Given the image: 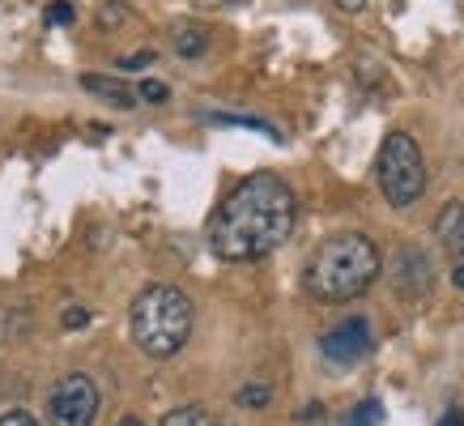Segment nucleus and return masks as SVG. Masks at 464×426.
I'll return each mask as SVG.
<instances>
[{"mask_svg":"<svg viewBox=\"0 0 464 426\" xmlns=\"http://www.w3.org/2000/svg\"><path fill=\"white\" fill-rule=\"evenodd\" d=\"M145 64H154V52H137V56L120 60V69H145Z\"/></svg>","mask_w":464,"mask_h":426,"instance_id":"nucleus-18","label":"nucleus"},{"mask_svg":"<svg viewBox=\"0 0 464 426\" xmlns=\"http://www.w3.org/2000/svg\"><path fill=\"white\" fill-rule=\"evenodd\" d=\"M430 282H435L430 256H426L422 247H401V252H396V260H392V286H396V295L405 298V303H418V298H426Z\"/></svg>","mask_w":464,"mask_h":426,"instance_id":"nucleus-7","label":"nucleus"},{"mask_svg":"<svg viewBox=\"0 0 464 426\" xmlns=\"http://www.w3.org/2000/svg\"><path fill=\"white\" fill-rule=\"evenodd\" d=\"M82 85L94 94V99H102V102H111V107H120V111H132L137 107V90H128L124 82H115V77H102V73H85L82 77Z\"/></svg>","mask_w":464,"mask_h":426,"instance_id":"nucleus-9","label":"nucleus"},{"mask_svg":"<svg viewBox=\"0 0 464 426\" xmlns=\"http://www.w3.org/2000/svg\"><path fill=\"white\" fill-rule=\"evenodd\" d=\"M90 324V315L82 312V307H69V312H64V328H85Z\"/></svg>","mask_w":464,"mask_h":426,"instance_id":"nucleus-19","label":"nucleus"},{"mask_svg":"<svg viewBox=\"0 0 464 426\" xmlns=\"http://www.w3.org/2000/svg\"><path fill=\"white\" fill-rule=\"evenodd\" d=\"M451 286H460V290H464V260H456V265H451Z\"/></svg>","mask_w":464,"mask_h":426,"instance_id":"nucleus-21","label":"nucleus"},{"mask_svg":"<svg viewBox=\"0 0 464 426\" xmlns=\"http://www.w3.org/2000/svg\"><path fill=\"white\" fill-rule=\"evenodd\" d=\"M380 422H383V405L380 401H362V405L350 413V422L345 426H380Z\"/></svg>","mask_w":464,"mask_h":426,"instance_id":"nucleus-13","label":"nucleus"},{"mask_svg":"<svg viewBox=\"0 0 464 426\" xmlns=\"http://www.w3.org/2000/svg\"><path fill=\"white\" fill-rule=\"evenodd\" d=\"M439 426H464V410H448L439 418Z\"/></svg>","mask_w":464,"mask_h":426,"instance_id":"nucleus-20","label":"nucleus"},{"mask_svg":"<svg viewBox=\"0 0 464 426\" xmlns=\"http://www.w3.org/2000/svg\"><path fill=\"white\" fill-rule=\"evenodd\" d=\"M371 324H366L362 315H353V320H345V324L328 328L320 337V354L333 363V367H353V363H362L366 354H371Z\"/></svg>","mask_w":464,"mask_h":426,"instance_id":"nucleus-6","label":"nucleus"},{"mask_svg":"<svg viewBox=\"0 0 464 426\" xmlns=\"http://www.w3.org/2000/svg\"><path fill=\"white\" fill-rule=\"evenodd\" d=\"M375 179L392 209H409L426 192V158L409 132H388L375 158Z\"/></svg>","mask_w":464,"mask_h":426,"instance_id":"nucleus-4","label":"nucleus"},{"mask_svg":"<svg viewBox=\"0 0 464 426\" xmlns=\"http://www.w3.org/2000/svg\"><path fill=\"white\" fill-rule=\"evenodd\" d=\"M170 43H175L179 56L197 60L209 52V30L200 26V22H175V26H170Z\"/></svg>","mask_w":464,"mask_h":426,"instance_id":"nucleus-10","label":"nucleus"},{"mask_svg":"<svg viewBox=\"0 0 464 426\" xmlns=\"http://www.w3.org/2000/svg\"><path fill=\"white\" fill-rule=\"evenodd\" d=\"M0 426H39V418L26 410H9V413H0Z\"/></svg>","mask_w":464,"mask_h":426,"instance_id":"nucleus-16","label":"nucleus"},{"mask_svg":"<svg viewBox=\"0 0 464 426\" xmlns=\"http://www.w3.org/2000/svg\"><path fill=\"white\" fill-rule=\"evenodd\" d=\"M94 413H99V383L90 375L72 371L52 383V392H47V422L52 426H94Z\"/></svg>","mask_w":464,"mask_h":426,"instance_id":"nucleus-5","label":"nucleus"},{"mask_svg":"<svg viewBox=\"0 0 464 426\" xmlns=\"http://www.w3.org/2000/svg\"><path fill=\"white\" fill-rule=\"evenodd\" d=\"M197 5H205V9H226V5H239V0H197Z\"/></svg>","mask_w":464,"mask_h":426,"instance_id":"nucleus-23","label":"nucleus"},{"mask_svg":"<svg viewBox=\"0 0 464 426\" xmlns=\"http://www.w3.org/2000/svg\"><path fill=\"white\" fill-rule=\"evenodd\" d=\"M158 426H218V422H213V413L205 410V405H179V410H170Z\"/></svg>","mask_w":464,"mask_h":426,"instance_id":"nucleus-11","label":"nucleus"},{"mask_svg":"<svg viewBox=\"0 0 464 426\" xmlns=\"http://www.w3.org/2000/svg\"><path fill=\"white\" fill-rule=\"evenodd\" d=\"M362 5H366V0H337V9H345V14H358Z\"/></svg>","mask_w":464,"mask_h":426,"instance_id":"nucleus-22","label":"nucleus"},{"mask_svg":"<svg viewBox=\"0 0 464 426\" xmlns=\"http://www.w3.org/2000/svg\"><path fill=\"white\" fill-rule=\"evenodd\" d=\"M115 426H145V422H141V418H132V413H128V418H120Z\"/></svg>","mask_w":464,"mask_h":426,"instance_id":"nucleus-24","label":"nucleus"},{"mask_svg":"<svg viewBox=\"0 0 464 426\" xmlns=\"http://www.w3.org/2000/svg\"><path fill=\"white\" fill-rule=\"evenodd\" d=\"M145 102H167V85L162 82H141V90H137Z\"/></svg>","mask_w":464,"mask_h":426,"instance_id":"nucleus-17","label":"nucleus"},{"mask_svg":"<svg viewBox=\"0 0 464 426\" xmlns=\"http://www.w3.org/2000/svg\"><path fill=\"white\" fill-rule=\"evenodd\" d=\"M435 235H439V243L448 247L451 265H456V260H464V205H460V200L443 205V213H439V222H435Z\"/></svg>","mask_w":464,"mask_h":426,"instance_id":"nucleus-8","label":"nucleus"},{"mask_svg":"<svg viewBox=\"0 0 464 426\" xmlns=\"http://www.w3.org/2000/svg\"><path fill=\"white\" fill-rule=\"evenodd\" d=\"M383 256L375 247V239H366L358 230L333 235L311 252L307 269H303V290L315 303H350L362 298L371 286L380 282Z\"/></svg>","mask_w":464,"mask_h":426,"instance_id":"nucleus-2","label":"nucleus"},{"mask_svg":"<svg viewBox=\"0 0 464 426\" xmlns=\"http://www.w3.org/2000/svg\"><path fill=\"white\" fill-rule=\"evenodd\" d=\"M295 188L273 170H256L226 192V200L209 218V247L230 265L265 260L295 235Z\"/></svg>","mask_w":464,"mask_h":426,"instance_id":"nucleus-1","label":"nucleus"},{"mask_svg":"<svg viewBox=\"0 0 464 426\" xmlns=\"http://www.w3.org/2000/svg\"><path fill=\"white\" fill-rule=\"evenodd\" d=\"M120 22H128V5H102V14H99V26L102 30H111V26H120Z\"/></svg>","mask_w":464,"mask_h":426,"instance_id":"nucleus-14","label":"nucleus"},{"mask_svg":"<svg viewBox=\"0 0 464 426\" xmlns=\"http://www.w3.org/2000/svg\"><path fill=\"white\" fill-rule=\"evenodd\" d=\"M72 17H77V9H72L69 0H52V5H47V22H52V26H64Z\"/></svg>","mask_w":464,"mask_h":426,"instance_id":"nucleus-15","label":"nucleus"},{"mask_svg":"<svg viewBox=\"0 0 464 426\" xmlns=\"http://www.w3.org/2000/svg\"><path fill=\"white\" fill-rule=\"evenodd\" d=\"M268 383H243L239 392H235V401H239L243 410H260V405H268Z\"/></svg>","mask_w":464,"mask_h":426,"instance_id":"nucleus-12","label":"nucleus"},{"mask_svg":"<svg viewBox=\"0 0 464 426\" xmlns=\"http://www.w3.org/2000/svg\"><path fill=\"white\" fill-rule=\"evenodd\" d=\"M192 320H197V307L192 298L183 295L179 286H145L141 295L132 298L128 307V333H132V345L141 350L145 358L154 363H167L188 345L192 337Z\"/></svg>","mask_w":464,"mask_h":426,"instance_id":"nucleus-3","label":"nucleus"}]
</instances>
